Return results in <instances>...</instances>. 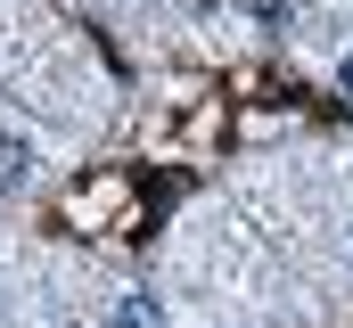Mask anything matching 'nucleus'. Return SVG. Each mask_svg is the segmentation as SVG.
<instances>
[{
  "label": "nucleus",
  "instance_id": "f257e3e1",
  "mask_svg": "<svg viewBox=\"0 0 353 328\" xmlns=\"http://www.w3.org/2000/svg\"><path fill=\"white\" fill-rule=\"evenodd\" d=\"M25 172H33V148L25 140H0V189H25Z\"/></svg>",
  "mask_w": 353,
  "mask_h": 328
},
{
  "label": "nucleus",
  "instance_id": "f03ea898",
  "mask_svg": "<svg viewBox=\"0 0 353 328\" xmlns=\"http://www.w3.org/2000/svg\"><path fill=\"white\" fill-rule=\"evenodd\" d=\"M115 328H165L157 296H123V304H115Z\"/></svg>",
  "mask_w": 353,
  "mask_h": 328
},
{
  "label": "nucleus",
  "instance_id": "7ed1b4c3",
  "mask_svg": "<svg viewBox=\"0 0 353 328\" xmlns=\"http://www.w3.org/2000/svg\"><path fill=\"white\" fill-rule=\"evenodd\" d=\"M337 82H345V99H353V58H345V74H337Z\"/></svg>",
  "mask_w": 353,
  "mask_h": 328
}]
</instances>
